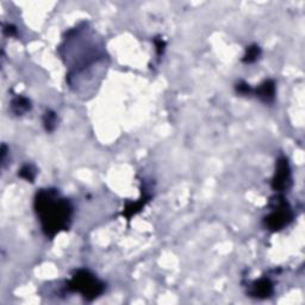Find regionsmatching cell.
Returning a JSON list of instances; mask_svg holds the SVG:
<instances>
[{
    "label": "cell",
    "mask_w": 305,
    "mask_h": 305,
    "mask_svg": "<svg viewBox=\"0 0 305 305\" xmlns=\"http://www.w3.org/2000/svg\"><path fill=\"white\" fill-rule=\"evenodd\" d=\"M260 55H261V48L258 44H253V46L247 47L242 61L245 63H254L259 59Z\"/></svg>",
    "instance_id": "9"
},
{
    "label": "cell",
    "mask_w": 305,
    "mask_h": 305,
    "mask_svg": "<svg viewBox=\"0 0 305 305\" xmlns=\"http://www.w3.org/2000/svg\"><path fill=\"white\" fill-rule=\"evenodd\" d=\"M236 92H237L238 94H242V95H248L251 94V92H253V90H251V87L249 86L248 84L245 81H240L237 85H236Z\"/></svg>",
    "instance_id": "12"
},
{
    "label": "cell",
    "mask_w": 305,
    "mask_h": 305,
    "mask_svg": "<svg viewBox=\"0 0 305 305\" xmlns=\"http://www.w3.org/2000/svg\"><path fill=\"white\" fill-rule=\"evenodd\" d=\"M148 199H149V197H143L142 199H140L139 201H135V203H129L128 205L126 206V209H124L123 211V215L126 217V218H131L132 216H135L136 214H139L140 211H141V209L144 206V204L147 203Z\"/></svg>",
    "instance_id": "8"
},
{
    "label": "cell",
    "mask_w": 305,
    "mask_h": 305,
    "mask_svg": "<svg viewBox=\"0 0 305 305\" xmlns=\"http://www.w3.org/2000/svg\"><path fill=\"white\" fill-rule=\"evenodd\" d=\"M67 285L68 290L80 293L86 301H93L105 290L104 283L100 282L89 269L75 270Z\"/></svg>",
    "instance_id": "2"
},
{
    "label": "cell",
    "mask_w": 305,
    "mask_h": 305,
    "mask_svg": "<svg viewBox=\"0 0 305 305\" xmlns=\"http://www.w3.org/2000/svg\"><path fill=\"white\" fill-rule=\"evenodd\" d=\"M273 292H274V285H273L272 280L266 277L255 280L251 286V294L259 299L269 298Z\"/></svg>",
    "instance_id": "5"
},
{
    "label": "cell",
    "mask_w": 305,
    "mask_h": 305,
    "mask_svg": "<svg viewBox=\"0 0 305 305\" xmlns=\"http://www.w3.org/2000/svg\"><path fill=\"white\" fill-rule=\"evenodd\" d=\"M291 185V168L286 158L278 159L272 179V188L275 192H285Z\"/></svg>",
    "instance_id": "4"
},
{
    "label": "cell",
    "mask_w": 305,
    "mask_h": 305,
    "mask_svg": "<svg viewBox=\"0 0 305 305\" xmlns=\"http://www.w3.org/2000/svg\"><path fill=\"white\" fill-rule=\"evenodd\" d=\"M270 205H272V211L265 218V225L272 232H279L292 222V210L282 196L274 198Z\"/></svg>",
    "instance_id": "3"
},
{
    "label": "cell",
    "mask_w": 305,
    "mask_h": 305,
    "mask_svg": "<svg viewBox=\"0 0 305 305\" xmlns=\"http://www.w3.org/2000/svg\"><path fill=\"white\" fill-rule=\"evenodd\" d=\"M4 34L7 36H16L17 35V29H16V26L11 25V24H6L4 26Z\"/></svg>",
    "instance_id": "13"
},
{
    "label": "cell",
    "mask_w": 305,
    "mask_h": 305,
    "mask_svg": "<svg viewBox=\"0 0 305 305\" xmlns=\"http://www.w3.org/2000/svg\"><path fill=\"white\" fill-rule=\"evenodd\" d=\"M34 206L42 230L49 237H55L70 228L73 206L71 201L63 198L56 190H39L35 196Z\"/></svg>",
    "instance_id": "1"
},
{
    "label": "cell",
    "mask_w": 305,
    "mask_h": 305,
    "mask_svg": "<svg viewBox=\"0 0 305 305\" xmlns=\"http://www.w3.org/2000/svg\"><path fill=\"white\" fill-rule=\"evenodd\" d=\"M164 42L162 41V39H155V47H156V52H158L159 55H161L163 53V49H164Z\"/></svg>",
    "instance_id": "14"
},
{
    "label": "cell",
    "mask_w": 305,
    "mask_h": 305,
    "mask_svg": "<svg viewBox=\"0 0 305 305\" xmlns=\"http://www.w3.org/2000/svg\"><path fill=\"white\" fill-rule=\"evenodd\" d=\"M255 94L259 99L265 103H272L275 98V84L273 80H265L255 90Z\"/></svg>",
    "instance_id": "6"
},
{
    "label": "cell",
    "mask_w": 305,
    "mask_h": 305,
    "mask_svg": "<svg viewBox=\"0 0 305 305\" xmlns=\"http://www.w3.org/2000/svg\"><path fill=\"white\" fill-rule=\"evenodd\" d=\"M56 124H57L56 113L52 110L46 111V113H44V116H43V126L47 131H49V132L54 131L55 128H56Z\"/></svg>",
    "instance_id": "11"
},
{
    "label": "cell",
    "mask_w": 305,
    "mask_h": 305,
    "mask_svg": "<svg viewBox=\"0 0 305 305\" xmlns=\"http://www.w3.org/2000/svg\"><path fill=\"white\" fill-rule=\"evenodd\" d=\"M31 102L23 95H16L11 102V110L15 115L22 116L30 111Z\"/></svg>",
    "instance_id": "7"
},
{
    "label": "cell",
    "mask_w": 305,
    "mask_h": 305,
    "mask_svg": "<svg viewBox=\"0 0 305 305\" xmlns=\"http://www.w3.org/2000/svg\"><path fill=\"white\" fill-rule=\"evenodd\" d=\"M18 176L22 178V179L26 180V181L34 182V180H35V178L37 176V171L33 164L26 163L22 166V168L18 171Z\"/></svg>",
    "instance_id": "10"
}]
</instances>
